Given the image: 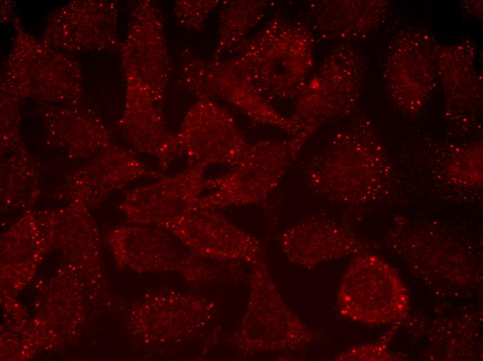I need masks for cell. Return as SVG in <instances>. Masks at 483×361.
<instances>
[{"instance_id":"1","label":"cell","mask_w":483,"mask_h":361,"mask_svg":"<svg viewBox=\"0 0 483 361\" xmlns=\"http://www.w3.org/2000/svg\"><path fill=\"white\" fill-rule=\"evenodd\" d=\"M305 180L315 194L347 205L381 199L396 185L394 169L366 124H355L336 135L309 162Z\"/></svg>"},{"instance_id":"2","label":"cell","mask_w":483,"mask_h":361,"mask_svg":"<svg viewBox=\"0 0 483 361\" xmlns=\"http://www.w3.org/2000/svg\"><path fill=\"white\" fill-rule=\"evenodd\" d=\"M316 128L307 127L288 140H262L248 146L230 171L206 178L210 192L198 198L195 208L219 210L263 201L278 185Z\"/></svg>"},{"instance_id":"3","label":"cell","mask_w":483,"mask_h":361,"mask_svg":"<svg viewBox=\"0 0 483 361\" xmlns=\"http://www.w3.org/2000/svg\"><path fill=\"white\" fill-rule=\"evenodd\" d=\"M250 293L232 342L244 353L296 350L317 334L291 310L279 292L262 258L251 265Z\"/></svg>"},{"instance_id":"4","label":"cell","mask_w":483,"mask_h":361,"mask_svg":"<svg viewBox=\"0 0 483 361\" xmlns=\"http://www.w3.org/2000/svg\"><path fill=\"white\" fill-rule=\"evenodd\" d=\"M391 268L379 257L357 255L341 278L337 294L345 317L368 324L396 320L406 308L405 294Z\"/></svg>"},{"instance_id":"5","label":"cell","mask_w":483,"mask_h":361,"mask_svg":"<svg viewBox=\"0 0 483 361\" xmlns=\"http://www.w3.org/2000/svg\"><path fill=\"white\" fill-rule=\"evenodd\" d=\"M161 228L205 260L251 265L264 258L260 242L216 210L195 208Z\"/></svg>"},{"instance_id":"6","label":"cell","mask_w":483,"mask_h":361,"mask_svg":"<svg viewBox=\"0 0 483 361\" xmlns=\"http://www.w3.org/2000/svg\"><path fill=\"white\" fill-rule=\"evenodd\" d=\"M177 140L188 166L232 167L248 147L231 117L210 103H200L189 112Z\"/></svg>"},{"instance_id":"7","label":"cell","mask_w":483,"mask_h":361,"mask_svg":"<svg viewBox=\"0 0 483 361\" xmlns=\"http://www.w3.org/2000/svg\"><path fill=\"white\" fill-rule=\"evenodd\" d=\"M114 240L119 257L128 262L146 263L154 270L174 272L194 283L217 276L207 260L194 255L164 229L126 228L117 231Z\"/></svg>"},{"instance_id":"8","label":"cell","mask_w":483,"mask_h":361,"mask_svg":"<svg viewBox=\"0 0 483 361\" xmlns=\"http://www.w3.org/2000/svg\"><path fill=\"white\" fill-rule=\"evenodd\" d=\"M206 167L188 166L182 171L132 191L123 208L134 221L160 228L195 208L205 190Z\"/></svg>"},{"instance_id":"9","label":"cell","mask_w":483,"mask_h":361,"mask_svg":"<svg viewBox=\"0 0 483 361\" xmlns=\"http://www.w3.org/2000/svg\"><path fill=\"white\" fill-rule=\"evenodd\" d=\"M280 245L289 262L312 269L327 261L364 253V241L339 223L329 219L310 218L286 228Z\"/></svg>"},{"instance_id":"10","label":"cell","mask_w":483,"mask_h":361,"mask_svg":"<svg viewBox=\"0 0 483 361\" xmlns=\"http://www.w3.org/2000/svg\"><path fill=\"white\" fill-rule=\"evenodd\" d=\"M446 178L452 183L466 188L482 186V148L473 144L450 158L443 167Z\"/></svg>"}]
</instances>
